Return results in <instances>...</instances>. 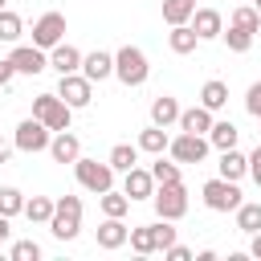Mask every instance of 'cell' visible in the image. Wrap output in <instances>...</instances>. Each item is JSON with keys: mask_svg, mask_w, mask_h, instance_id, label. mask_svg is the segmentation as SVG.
<instances>
[{"mask_svg": "<svg viewBox=\"0 0 261 261\" xmlns=\"http://www.w3.org/2000/svg\"><path fill=\"white\" fill-rule=\"evenodd\" d=\"M147 73H151V65H147V53L139 49V45H122L118 53H114V77L122 82V86H143L147 82Z\"/></svg>", "mask_w": 261, "mask_h": 261, "instance_id": "cell-1", "label": "cell"}, {"mask_svg": "<svg viewBox=\"0 0 261 261\" xmlns=\"http://www.w3.org/2000/svg\"><path fill=\"white\" fill-rule=\"evenodd\" d=\"M49 232H53L57 241H73V237L82 232V200H77V196H61V200H57V208H53V216H49Z\"/></svg>", "mask_w": 261, "mask_h": 261, "instance_id": "cell-2", "label": "cell"}, {"mask_svg": "<svg viewBox=\"0 0 261 261\" xmlns=\"http://www.w3.org/2000/svg\"><path fill=\"white\" fill-rule=\"evenodd\" d=\"M33 118H41L49 130H69L73 106H69L61 94H37V98H33Z\"/></svg>", "mask_w": 261, "mask_h": 261, "instance_id": "cell-3", "label": "cell"}, {"mask_svg": "<svg viewBox=\"0 0 261 261\" xmlns=\"http://www.w3.org/2000/svg\"><path fill=\"white\" fill-rule=\"evenodd\" d=\"M200 196H204V204L212 208V212H237L245 200H241V188H237V179H224V175H216V179H208L204 188H200Z\"/></svg>", "mask_w": 261, "mask_h": 261, "instance_id": "cell-4", "label": "cell"}, {"mask_svg": "<svg viewBox=\"0 0 261 261\" xmlns=\"http://www.w3.org/2000/svg\"><path fill=\"white\" fill-rule=\"evenodd\" d=\"M151 204H155V212H159L163 220H184V216H188V188H184V179L159 184L155 196H151Z\"/></svg>", "mask_w": 261, "mask_h": 261, "instance_id": "cell-5", "label": "cell"}, {"mask_svg": "<svg viewBox=\"0 0 261 261\" xmlns=\"http://www.w3.org/2000/svg\"><path fill=\"white\" fill-rule=\"evenodd\" d=\"M73 175H77V184H82L86 192H94V196H102V192L114 188V167H110V159H106V163H98V159H77V163H73Z\"/></svg>", "mask_w": 261, "mask_h": 261, "instance_id": "cell-6", "label": "cell"}, {"mask_svg": "<svg viewBox=\"0 0 261 261\" xmlns=\"http://www.w3.org/2000/svg\"><path fill=\"white\" fill-rule=\"evenodd\" d=\"M12 143H16V151H29V155H37V151H49L53 135H49V126H45L41 118H24V122L16 126V135H12Z\"/></svg>", "mask_w": 261, "mask_h": 261, "instance_id": "cell-7", "label": "cell"}, {"mask_svg": "<svg viewBox=\"0 0 261 261\" xmlns=\"http://www.w3.org/2000/svg\"><path fill=\"white\" fill-rule=\"evenodd\" d=\"M208 135H188V130H179L171 143H167V151H171V159L175 163H204V155H208Z\"/></svg>", "mask_w": 261, "mask_h": 261, "instance_id": "cell-8", "label": "cell"}, {"mask_svg": "<svg viewBox=\"0 0 261 261\" xmlns=\"http://www.w3.org/2000/svg\"><path fill=\"white\" fill-rule=\"evenodd\" d=\"M57 94L73 106V110H82V106H90L94 102V82L77 69V73H61V82H57Z\"/></svg>", "mask_w": 261, "mask_h": 261, "instance_id": "cell-9", "label": "cell"}, {"mask_svg": "<svg viewBox=\"0 0 261 261\" xmlns=\"http://www.w3.org/2000/svg\"><path fill=\"white\" fill-rule=\"evenodd\" d=\"M65 41V16L61 12H45L37 24H33V45L37 49H53Z\"/></svg>", "mask_w": 261, "mask_h": 261, "instance_id": "cell-10", "label": "cell"}, {"mask_svg": "<svg viewBox=\"0 0 261 261\" xmlns=\"http://www.w3.org/2000/svg\"><path fill=\"white\" fill-rule=\"evenodd\" d=\"M8 61L16 65V73H45L49 69V57H45V49H37V45H16L12 53H8Z\"/></svg>", "mask_w": 261, "mask_h": 261, "instance_id": "cell-11", "label": "cell"}, {"mask_svg": "<svg viewBox=\"0 0 261 261\" xmlns=\"http://www.w3.org/2000/svg\"><path fill=\"white\" fill-rule=\"evenodd\" d=\"M126 241H130V228L122 224V216H106V220L98 224V249L114 253V249H122Z\"/></svg>", "mask_w": 261, "mask_h": 261, "instance_id": "cell-12", "label": "cell"}, {"mask_svg": "<svg viewBox=\"0 0 261 261\" xmlns=\"http://www.w3.org/2000/svg\"><path fill=\"white\" fill-rule=\"evenodd\" d=\"M188 24L196 29V37H200V41H216V37L224 33V16H220L216 8H196Z\"/></svg>", "mask_w": 261, "mask_h": 261, "instance_id": "cell-13", "label": "cell"}, {"mask_svg": "<svg viewBox=\"0 0 261 261\" xmlns=\"http://www.w3.org/2000/svg\"><path fill=\"white\" fill-rule=\"evenodd\" d=\"M155 188H159V184H155V175H151V171H143L139 163H135V167L126 171V179H122V192H126L130 200H151V196H155Z\"/></svg>", "mask_w": 261, "mask_h": 261, "instance_id": "cell-14", "label": "cell"}, {"mask_svg": "<svg viewBox=\"0 0 261 261\" xmlns=\"http://www.w3.org/2000/svg\"><path fill=\"white\" fill-rule=\"evenodd\" d=\"M82 57H86L82 49H73V45L61 41V45L49 49V69H57V77H61V73H77V69H82Z\"/></svg>", "mask_w": 261, "mask_h": 261, "instance_id": "cell-15", "label": "cell"}, {"mask_svg": "<svg viewBox=\"0 0 261 261\" xmlns=\"http://www.w3.org/2000/svg\"><path fill=\"white\" fill-rule=\"evenodd\" d=\"M49 155H53V163H77V159H82V143H77V135L57 130L53 143H49Z\"/></svg>", "mask_w": 261, "mask_h": 261, "instance_id": "cell-16", "label": "cell"}, {"mask_svg": "<svg viewBox=\"0 0 261 261\" xmlns=\"http://www.w3.org/2000/svg\"><path fill=\"white\" fill-rule=\"evenodd\" d=\"M82 73H86L90 82H106V77L114 73V53H102V49L86 53V57H82Z\"/></svg>", "mask_w": 261, "mask_h": 261, "instance_id": "cell-17", "label": "cell"}, {"mask_svg": "<svg viewBox=\"0 0 261 261\" xmlns=\"http://www.w3.org/2000/svg\"><path fill=\"white\" fill-rule=\"evenodd\" d=\"M212 110L208 106H192V110H179V130H188V135H208L212 130Z\"/></svg>", "mask_w": 261, "mask_h": 261, "instance_id": "cell-18", "label": "cell"}, {"mask_svg": "<svg viewBox=\"0 0 261 261\" xmlns=\"http://www.w3.org/2000/svg\"><path fill=\"white\" fill-rule=\"evenodd\" d=\"M216 171H220L224 179H241V175H249V155H241L237 147H228V151H220Z\"/></svg>", "mask_w": 261, "mask_h": 261, "instance_id": "cell-19", "label": "cell"}, {"mask_svg": "<svg viewBox=\"0 0 261 261\" xmlns=\"http://www.w3.org/2000/svg\"><path fill=\"white\" fill-rule=\"evenodd\" d=\"M151 122H155V126H171V122H179V102H175L171 94H159V98L151 102Z\"/></svg>", "mask_w": 261, "mask_h": 261, "instance_id": "cell-20", "label": "cell"}, {"mask_svg": "<svg viewBox=\"0 0 261 261\" xmlns=\"http://www.w3.org/2000/svg\"><path fill=\"white\" fill-rule=\"evenodd\" d=\"M167 143H171L167 126H155V122H151L147 130H139V151H147V155H163Z\"/></svg>", "mask_w": 261, "mask_h": 261, "instance_id": "cell-21", "label": "cell"}, {"mask_svg": "<svg viewBox=\"0 0 261 261\" xmlns=\"http://www.w3.org/2000/svg\"><path fill=\"white\" fill-rule=\"evenodd\" d=\"M167 45H171V53H192L196 45H200V37H196V29L192 24H171V33H167Z\"/></svg>", "mask_w": 261, "mask_h": 261, "instance_id": "cell-22", "label": "cell"}, {"mask_svg": "<svg viewBox=\"0 0 261 261\" xmlns=\"http://www.w3.org/2000/svg\"><path fill=\"white\" fill-rule=\"evenodd\" d=\"M200 106H208L212 114H216V110H224V106H228V86H224L220 77L204 82V90H200Z\"/></svg>", "mask_w": 261, "mask_h": 261, "instance_id": "cell-23", "label": "cell"}, {"mask_svg": "<svg viewBox=\"0 0 261 261\" xmlns=\"http://www.w3.org/2000/svg\"><path fill=\"white\" fill-rule=\"evenodd\" d=\"M237 139H241V130L224 118V122H212V130H208V143L216 147V151H228V147H237Z\"/></svg>", "mask_w": 261, "mask_h": 261, "instance_id": "cell-24", "label": "cell"}, {"mask_svg": "<svg viewBox=\"0 0 261 261\" xmlns=\"http://www.w3.org/2000/svg\"><path fill=\"white\" fill-rule=\"evenodd\" d=\"M135 163H139V143H118V147H110V167H114V171L126 175Z\"/></svg>", "mask_w": 261, "mask_h": 261, "instance_id": "cell-25", "label": "cell"}, {"mask_svg": "<svg viewBox=\"0 0 261 261\" xmlns=\"http://www.w3.org/2000/svg\"><path fill=\"white\" fill-rule=\"evenodd\" d=\"M53 208H57V200H49V196H33V200H24V216H29L33 224H49Z\"/></svg>", "mask_w": 261, "mask_h": 261, "instance_id": "cell-26", "label": "cell"}, {"mask_svg": "<svg viewBox=\"0 0 261 261\" xmlns=\"http://www.w3.org/2000/svg\"><path fill=\"white\" fill-rule=\"evenodd\" d=\"M130 249H135L139 257L155 253V249H159V241H155V224H139V228H130Z\"/></svg>", "mask_w": 261, "mask_h": 261, "instance_id": "cell-27", "label": "cell"}, {"mask_svg": "<svg viewBox=\"0 0 261 261\" xmlns=\"http://www.w3.org/2000/svg\"><path fill=\"white\" fill-rule=\"evenodd\" d=\"M196 12V0H163V20L167 24H188Z\"/></svg>", "mask_w": 261, "mask_h": 261, "instance_id": "cell-28", "label": "cell"}, {"mask_svg": "<svg viewBox=\"0 0 261 261\" xmlns=\"http://www.w3.org/2000/svg\"><path fill=\"white\" fill-rule=\"evenodd\" d=\"M98 200H102V212H106V216H126V212H130V204H135L126 192H114V188H110V192H102Z\"/></svg>", "mask_w": 261, "mask_h": 261, "instance_id": "cell-29", "label": "cell"}, {"mask_svg": "<svg viewBox=\"0 0 261 261\" xmlns=\"http://www.w3.org/2000/svg\"><path fill=\"white\" fill-rule=\"evenodd\" d=\"M237 228L249 232V237L261 232V204H249V200H245V204L237 208Z\"/></svg>", "mask_w": 261, "mask_h": 261, "instance_id": "cell-30", "label": "cell"}, {"mask_svg": "<svg viewBox=\"0 0 261 261\" xmlns=\"http://www.w3.org/2000/svg\"><path fill=\"white\" fill-rule=\"evenodd\" d=\"M228 24H237V29H249V33H257L261 29V12L253 8V4H241V8H232V20Z\"/></svg>", "mask_w": 261, "mask_h": 261, "instance_id": "cell-31", "label": "cell"}, {"mask_svg": "<svg viewBox=\"0 0 261 261\" xmlns=\"http://www.w3.org/2000/svg\"><path fill=\"white\" fill-rule=\"evenodd\" d=\"M220 37H224V45H228L232 53H249V45H253V33H249V29H237V24H228Z\"/></svg>", "mask_w": 261, "mask_h": 261, "instance_id": "cell-32", "label": "cell"}, {"mask_svg": "<svg viewBox=\"0 0 261 261\" xmlns=\"http://www.w3.org/2000/svg\"><path fill=\"white\" fill-rule=\"evenodd\" d=\"M151 175H155V184H175V179H179V163H175V159H163V155H155V163H151Z\"/></svg>", "mask_w": 261, "mask_h": 261, "instance_id": "cell-33", "label": "cell"}, {"mask_svg": "<svg viewBox=\"0 0 261 261\" xmlns=\"http://www.w3.org/2000/svg\"><path fill=\"white\" fill-rule=\"evenodd\" d=\"M20 33H24V20L16 12L0 8V41H20Z\"/></svg>", "mask_w": 261, "mask_h": 261, "instance_id": "cell-34", "label": "cell"}, {"mask_svg": "<svg viewBox=\"0 0 261 261\" xmlns=\"http://www.w3.org/2000/svg\"><path fill=\"white\" fill-rule=\"evenodd\" d=\"M0 212H4V216L24 212V196H20L16 188H0Z\"/></svg>", "mask_w": 261, "mask_h": 261, "instance_id": "cell-35", "label": "cell"}, {"mask_svg": "<svg viewBox=\"0 0 261 261\" xmlns=\"http://www.w3.org/2000/svg\"><path fill=\"white\" fill-rule=\"evenodd\" d=\"M12 261H41V245L37 241H16L12 245Z\"/></svg>", "mask_w": 261, "mask_h": 261, "instance_id": "cell-36", "label": "cell"}, {"mask_svg": "<svg viewBox=\"0 0 261 261\" xmlns=\"http://www.w3.org/2000/svg\"><path fill=\"white\" fill-rule=\"evenodd\" d=\"M171 224H175V220H163V216L155 220V241H159V253H163L167 245H175V228H171Z\"/></svg>", "mask_w": 261, "mask_h": 261, "instance_id": "cell-37", "label": "cell"}, {"mask_svg": "<svg viewBox=\"0 0 261 261\" xmlns=\"http://www.w3.org/2000/svg\"><path fill=\"white\" fill-rule=\"evenodd\" d=\"M245 110H249L253 118H261V77L249 86V94H245Z\"/></svg>", "mask_w": 261, "mask_h": 261, "instance_id": "cell-38", "label": "cell"}, {"mask_svg": "<svg viewBox=\"0 0 261 261\" xmlns=\"http://www.w3.org/2000/svg\"><path fill=\"white\" fill-rule=\"evenodd\" d=\"M249 175H253V184L261 188V143L253 147V155H249Z\"/></svg>", "mask_w": 261, "mask_h": 261, "instance_id": "cell-39", "label": "cell"}, {"mask_svg": "<svg viewBox=\"0 0 261 261\" xmlns=\"http://www.w3.org/2000/svg\"><path fill=\"white\" fill-rule=\"evenodd\" d=\"M163 257H167V261H188V257H192V249H184V245L175 241V245H167V249H163Z\"/></svg>", "mask_w": 261, "mask_h": 261, "instance_id": "cell-40", "label": "cell"}, {"mask_svg": "<svg viewBox=\"0 0 261 261\" xmlns=\"http://www.w3.org/2000/svg\"><path fill=\"white\" fill-rule=\"evenodd\" d=\"M12 77H16V65L4 57V61H0V90H4V86H12Z\"/></svg>", "mask_w": 261, "mask_h": 261, "instance_id": "cell-41", "label": "cell"}, {"mask_svg": "<svg viewBox=\"0 0 261 261\" xmlns=\"http://www.w3.org/2000/svg\"><path fill=\"white\" fill-rule=\"evenodd\" d=\"M8 220H12V216H4V212H0V241H8V237H12V224H8Z\"/></svg>", "mask_w": 261, "mask_h": 261, "instance_id": "cell-42", "label": "cell"}, {"mask_svg": "<svg viewBox=\"0 0 261 261\" xmlns=\"http://www.w3.org/2000/svg\"><path fill=\"white\" fill-rule=\"evenodd\" d=\"M12 151H16V143H4V139H0V163H8Z\"/></svg>", "mask_w": 261, "mask_h": 261, "instance_id": "cell-43", "label": "cell"}, {"mask_svg": "<svg viewBox=\"0 0 261 261\" xmlns=\"http://www.w3.org/2000/svg\"><path fill=\"white\" fill-rule=\"evenodd\" d=\"M249 257L261 261V232H253V241H249Z\"/></svg>", "mask_w": 261, "mask_h": 261, "instance_id": "cell-44", "label": "cell"}, {"mask_svg": "<svg viewBox=\"0 0 261 261\" xmlns=\"http://www.w3.org/2000/svg\"><path fill=\"white\" fill-rule=\"evenodd\" d=\"M249 4H253V8H257V12H261V0H249Z\"/></svg>", "mask_w": 261, "mask_h": 261, "instance_id": "cell-45", "label": "cell"}, {"mask_svg": "<svg viewBox=\"0 0 261 261\" xmlns=\"http://www.w3.org/2000/svg\"><path fill=\"white\" fill-rule=\"evenodd\" d=\"M4 4H8V0H0V8H4Z\"/></svg>", "mask_w": 261, "mask_h": 261, "instance_id": "cell-46", "label": "cell"}]
</instances>
